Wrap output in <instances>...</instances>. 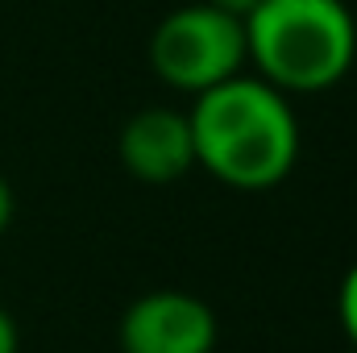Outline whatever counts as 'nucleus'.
I'll return each instance as SVG.
<instances>
[{
    "label": "nucleus",
    "mask_w": 357,
    "mask_h": 353,
    "mask_svg": "<svg viewBox=\"0 0 357 353\" xmlns=\"http://www.w3.org/2000/svg\"><path fill=\"white\" fill-rule=\"evenodd\" d=\"M195 167L233 191H270L299 163V117L291 96L241 71L191 96Z\"/></svg>",
    "instance_id": "obj_1"
},
{
    "label": "nucleus",
    "mask_w": 357,
    "mask_h": 353,
    "mask_svg": "<svg viewBox=\"0 0 357 353\" xmlns=\"http://www.w3.org/2000/svg\"><path fill=\"white\" fill-rule=\"evenodd\" d=\"M245 59L282 96L328 91L357 63V21L345 0H262L245 17Z\"/></svg>",
    "instance_id": "obj_2"
},
{
    "label": "nucleus",
    "mask_w": 357,
    "mask_h": 353,
    "mask_svg": "<svg viewBox=\"0 0 357 353\" xmlns=\"http://www.w3.org/2000/svg\"><path fill=\"white\" fill-rule=\"evenodd\" d=\"M245 21L208 0L167 13L150 33V67L175 91L199 96L245 71Z\"/></svg>",
    "instance_id": "obj_3"
},
{
    "label": "nucleus",
    "mask_w": 357,
    "mask_h": 353,
    "mask_svg": "<svg viewBox=\"0 0 357 353\" xmlns=\"http://www.w3.org/2000/svg\"><path fill=\"white\" fill-rule=\"evenodd\" d=\"M216 337V312L199 295L175 287L137 295L116 329L121 353H212Z\"/></svg>",
    "instance_id": "obj_4"
},
{
    "label": "nucleus",
    "mask_w": 357,
    "mask_h": 353,
    "mask_svg": "<svg viewBox=\"0 0 357 353\" xmlns=\"http://www.w3.org/2000/svg\"><path fill=\"white\" fill-rule=\"evenodd\" d=\"M116 154L137 183H175V179H183L195 167L187 112L167 108V104L133 112L125 121L121 137H116Z\"/></svg>",
    "instance_id": "obj_5"
},
{
    "label": "nucleus",
    "mask_w": 357,
    "mask_h": 353,
    "mask_svg": "<svg viewBox=\"0 0 357 353\" xmlns=\"http://www.w3.org/2000/svg\"><path fill=\"white\" fill-rule=\"evenodd\" d=\"M337 316H341L345 337L354 341V350H357V262L349 266L345 278H341V291H337Z\"/></svg>",
    "instance_id": "obj_6"
},
{
    "label": "nucleus",
    "mask_w": 357,
    "mask_h": 353,
    "mask_svg": "<svg viewBox=\"0 0 357 353\" xmlns=\"http://www.w3.org/2000/svg\"><path fill=\"white\" fill-rule=\"evenodd\" d=\"M21 350V333H17V320L0 308V353H17Z\"/></svg>",
    "instance_id": "obj_7"
},
{
    "label": "nucleus",
    "mask_w": 357,
    "mask_h": 353,
    "mask_svg": "<svg viewBox=\"0 0 357 353\" xmlns=\"http://www.w3.org/2000/svg\"><path fill=\"white\" fill-rule=\"evenodd\" d=\"M13 212H17V195H13L8 179L0 175V237H4V229L13 225Z\"/></svg>",
    "instance_id": "obj_8"
},
{
    "label": "nucleus",
    "mask_w": 357,
    "mask_h": 353,
    "mask_svg": "<svg viewBox=\"0 0 357 353\" xmlns=\"http://www.w3.org/2000/svg\"><path fill=\"white\" fill-rule=\"evenodd\" d=\"M212 8H220V13H229V17H237V21H245L262 0H208Z\"/></svg>",
    "instance_id": "obj_9"
}]
</instances>
